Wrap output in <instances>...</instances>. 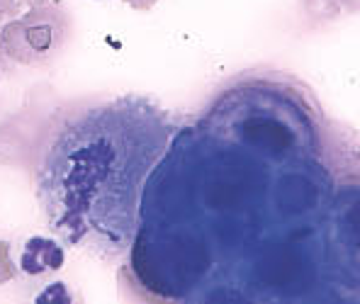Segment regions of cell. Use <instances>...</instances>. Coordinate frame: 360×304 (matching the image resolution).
<instances>
[{
  "label": "cell",
  "mask_w": 360,
  "mask_h": 304,
  "mask_svg": "<svg viewBox=\"0 0 360 304\" xmlns=\"http://www.w3.org/2000/svg\"><path fill=\"white\" fill-rule=\"evenodd\" d=\"M34 304H73V297L63 282H54V285H49L37 297Z\"/></svg>",
  "instance_id": "3"
},
{
  "label": "cell",
  "mask_w": 360,
  "mask_h": 304,
  "mask_svg": "<svg viewBox=\"0 0 360 304\" xmlns=\"http://www.w3.org/2000/svg\"><path fill=\"white\" fill-rule=\"evenodd\" d=\"M127 3H129L134 10H151L153 5L158 3V0H127Z\"/></svg>",
  "instance_id": "6"
},
{
  "label": "cell",
  "mask_w": 360,
  "mask_h": 304,
  "mask_svg": "<svg viewBox=\"0 0 360 304\" xmlns=\"http://www.w3.org/2000/svg\"><path fill=\"white\" fill-rule=\"evenodd\" d=\"M63 265V251L51 239H30L22 251V270L27 275H41L46 270H59Z\"/></svg>",
  "instance_id": "2"
},
{
  "label": "cell",
  "mask_w": 360,
  "mask_h": 304,
  "mask_svg": "<svg viewBox=\"0 0 360 304\" xmlns=\"http://www.w3.org/2000/svg\"><path fill=\"white\" fill-rule=\"evenodd\" d=\"M15 13V0H0V23Z\"/></svg>",
  "instance_id": "5"
},
{
  "label": "cell",
  "mask_w": 360,
  "mask_h": 304,
  "mask_svg": "<svg viewBox=\"0 0 360 304\" xmlns=\"http://www.w3.org/2000/svg\"><path fill=\"white\" fill-rule=\"evenodd\" d=\"M3 54H5V44H3V34H0V61H3Z\"/></svg>",
  "instance_id": "8"
},
{
  "label": "cell",
  "mask_w": 360,
  "mask_h": 304,
  "mask_svg": "<svg viewBox=\"0 0 360 304\" xmlns=\"http://www.w3.org/2000/svg\"><path fill=\"white\" fill-rule=\"evenodd\" d=\"M15 277V265L10 258V246L5 241H0V282H8Z\"/></svg>",
  "instance_id": "4"
},
{
  "label": "cell",
  "mask_w": 360,
  "mask_h": 304,
  "mask_svg": "<svg viewBox=\"0 0 360 304\" xmlns=\"http://www.w3.org/2000/svg\"><path fill=\"white\" fill-rule=\"evenodd\" d=\"M348 5V10H360V0H343Z\"/></svg>",
  "instance_id": "7"
},
{
  "label": "cell",
  "mask_w": 360,
  "mask_h": 304,
  "mask_svg": "<svg viewBox=\"0 0 360 304\" xmlns=\"http://www.w3.org/2000/svg\"><path fill=\"white\" fill-rule=\"evenodd\" d=\"M5 54L20 63H44L61 49L66 39V23L54 8H34L27 15L5 25Z\"/></svg>",
  "instance_id": "1"
}]
</instances>
